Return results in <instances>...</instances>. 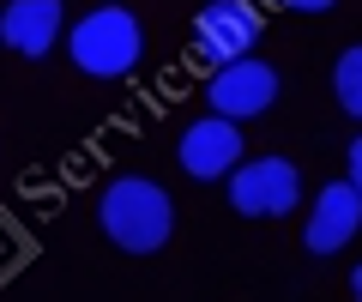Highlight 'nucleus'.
Wrapping results in <instances>:
<instances>
[{"instance_id": "nucleus-6", "label": "nucleus", "mask_w": 362, "mask_h": 302, "mask_svg": "<svg viewBox=\"0 0 362 302\" xmlns=\"http://www.w3.org/2000/svg\"><path fill=\"white\" fill-rule=\"evenodd\" d=\"M242 121H230V115H199V121H187L181 127V145H175V158H181V170L194 175V182H230L235 175V163H242Z\"/></svg>"}, {"instance_id": "nucleus-4", "label": "nucleus", "mask_w": 362, "mask_h": 302, "mask_svg": "<svg viewBox=\"0 0 362 302\" xmlns=\"http://www.w3.org/2000/svg\"><path fill=\"white\" fill-rule=\"evenodd\" d=\"M259 37H266V18H259L254 0H206L194 18V49L211 66H230L242 54H254Z\"/></svg>"}, {"instance_id": "nucleus-12", "label": "nucleus", "mask_w": 362, "mask_h": 302, "mask_svg": "<svg viewBox=\"0 0 362 302\" xmlns=\"http://www.w3.org/2000/svg\"><path fill=\"white\" fill-rule=\"evenodd\" d=\"M350 296L362 302V260H356V272H350Z\"/></svg>"}, {"instance_id": "nucleus-11", "label": "nucleus", "mask_w": 362, "mask_h": 302, "mask_svg": "<svg viewBox=\"0 0 362 302\" xmlns=\"http://www.w3.org/2000/svg\"><path fill=\"white\" fill-rule=\"evenodd\" d=\"M350 187H356V194H362V133H356V139H350Z\"/></svg>"}, {"instance_id": "nucleus-10", "label": "nucleus", "mask_w": 362, "mask_h": 302, "mask_svg": "<svg viewBox=\"0 0 362 302\" xmlns=\"http://www.w3.org/2000/svg\"><path fill=\"white\" fill-rule=\"evenodd\" d=\"M278 6H290V13H332L338 0H278Z\"/></svg>"}, {"instance_id": "nucleus-8", "label": "nucleus", "mask_w": 362, "mask_h": 302, "mask_svg": "<svg viewBox=\"0 0 362 302\" xmlns=\"http://www.w3.org/2000/svg\"><path fill=\"white\" fill-rule=\"evenodd\" d=\"M61 18H66L61 0H6L0 6V42L25 61H42L61 42Z\"/></svg>"}, {"instance_id": "nucleus-7", "label": "nucleus", "mask_w": 362, "mask_h": 302, "mask_svg": "<svg viewBox=\"0 0 362 302\" xmlns=\"http://www.w3.org/2000/svg\"><path fill=\"white\" fill-rule=\"evenodd\" d=\"M356 230H362V194L350 187V175H338V182H326L320 194H314L302 242H308V254H338V248L356 242Z\"/></svg>"}, {"instance_id": "nucleus-5", "label": "nucleus", "mask_w": 362, "mask_h": 302, "mask_svg": "<svg viewBox=\"0 0 362 302\" xmlns=\"http://www.w3.org/2000/svg\"><path fill=\"white\" fill-rule=\"evenodd\" d=\"M206 103H211V115L259 121L272 103H278V66L259 61V54H242V61L218 66V73L206 79Z\"/></svg>"}, {"instance_id": "nucleus-9", "label": "nucleus", "mask_w": 362, "mask_h": 302, "mask_svg": "<svg viewBox=\"0 0 362 302\" xmlns=\"http://www.w3.org/2000/svg\"><path fill=\"white\" fill-rule=\"evenodd\" d=\"M332 97H338L344 115L362 121V42H350V49L332 61Z\"/></svg>"}, {"instance_id": "nucleus-3", "label": "nucleus", "mask_w": 362, "mask_h": 302, "mask_svg": "<svg viewBox=\"0 0 362 302\" xmlns=\"http://www.w3.org/2000/svg\"><path fill=\"white\" fill-rule=\"evenodd\" d=\"M223 187H230V206L242 218H284L302 199V175L290 158H242Z\"/></svg>"}, {"instance_id": "nucleus-2", "label": "nucleus", "mask_w": 362, "mask_h": 302, "mask_svg": "<svg viewBox=\"0 0 362 302\" xmlns=\"http://www.w3.org/2000/svg\"><path fill=\"white\" fill-rule=\"evenodd\" d=\"M66 54L85 79H127L145 54V30L127 6H90L73 30H66Z\"/></svg>"}, {"instance_id": "nucleus-1", "label": "nucleus", "mask_w": 362, "mask_h": 302, "mask_svg": "<svg viewBox=\"0 0 362 302\" xmlns=\"http://www.w3.org/2000/svg\"><path fill=\"white\" fill-rule=\"evenodd\" d=\"M97 223L121 254H157L175 236V199L151 175H115L97 199Z\"/></svg>"}]
</instances>
